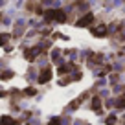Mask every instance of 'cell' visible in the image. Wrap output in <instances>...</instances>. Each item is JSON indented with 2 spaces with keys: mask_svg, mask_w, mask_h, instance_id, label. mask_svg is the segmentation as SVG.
I'll list each match as a JSON object with an SVG mask.
<instances>
[{
  "mask_svg": "<svg viewBox=\"0 0 125 125\" xmlns=\"http://www.w3.org/2000/svg\"><path fill=\"white\" fill-rule=\"evenodd\" d=\"M39 52H41V48H30V50H26V59H35Z\"/></svg>",
  "mask_w": 125,
  "mask_h": 125,
  "instance_id": "277c9868",
  "label": "cell"
},
{
  "mask_svg": "<svg viewBox=\"0 0 125 125\" xmlns=\"http://www.w3.org/2000/svg\"><path fill=\"white\" fill-rule=\"evenodd\" d=\"M92 109H94V110H99V109H101V101H99V98H94V101H92Z\"/></svg>",
  "mask_w": 125,
  "mask_h": 125,
  "instance_id": "52a82bcc",
  "label": "cell"
},
{
  "mask_svg": "<svg viewBox=\"0 0 125 125\" xmlns=\"http://www.w3.org/2000/svg\"><path fill=\"white\" fill-rule=\"evenodd\" d=\"M0 125H15V120L9 116H4L2 120H0Z\"/></svg>",
  "mask_w": 125,
  "mask_h": 125,
  "instance_id": "8992f818",
  "label": "cell"
},
{
  "mask_svg": "<svg viewBox=\"0 0 125 125\" xmlns=\"http://www.w3.org/2000/svg\"><path fill=\"white\" fill-rule=\"evenodd\" d=\"M114 121H116V118H114V116H110V118H109V120H107V123H109V125H112V123H114Z\"/></svg>",
  "mask_w": 125,
  "mask_h": 125,
  "instance_id": "8fae6325",
  "label": "cell"
},
{
  "mask_svg": "<svg viewBox=\"0 0 125 125\" xmlns=\"http://www.w3.org/2000/svg\"><path fill=\"white\" fill-rule=\"evenodd\" d=\"M11 72H4V74H2V79H9V77H11Z\"/></svg>",
  "mask_w": 125,
  "mask_h": 125,
  "instance_id": "9c48e42d",
  "label": "cell"
},
{
  "mask_svg": "<svg viewBox=\"0 0 125 125\" xmlns=\"http://www.w3.org/2000/svg\"><path fill=\"white\" fill-rule=\"evenodd\" d=\"M103 33H107V26L103 24V26H98V28H94V35H103Z\"/></svg>",
  "mask_w": 125,
  "mask_h": 125,
  "instance_id": "5b68a950",
  "label": "cell"
},
{
  "mask_svg": "<svg viewBox=\"0 0 125 125\" xmlns=\"http://www.w3.org/2000/svg\"><path fill=\"white\" fill-rule=\"evenodd\" d=\"M50 125H59V120H57V118H55V120H52V121H50Z\"/></svg>",
  "mask_w": 125,
  "mask_h": 125,
  "instance_id": "7c38bea8",
  "label": "cell"
},
{
  "mask_svg": "<svg viewBox=\"0 0 125 125\" xmlns=\"http://www.w3.org/2000/svg\"><path fill=\"white\" fill-rule=\"evenodd\" d=\"M26 94H28V96H33V94H35V88H28Z\"/></svg>",
  "mask_w": 125,
  "mask_h": 125,
  "instance_id": "30bf717a",
  "label": "cell"
},
{
  "mask_svg": "<svg viewBox=\"0 0 125 125\" xmlns=\"http://www.w3.org/2000/svg\"><path fill=\"white\" fill-rule=\"evenodd\" d=\"M9 41V35L8 33H2V35H0V46H2V44H6Z\"/></svg>",
  "mask_w": 125,
  "mask_h": 125,
  "instance_id": "ba28073f",
  "label": "cell"
},
{
  "mask_svg": "<svg viewBox=\"0 0 125 125\" xmlns=\"http://www.w3.org/2000/svg\"><path fill=\"white\" fill-rule=\"evenodd\" d=\"M46 19H55L57 22H64V20H66V15H64L61 9H50V11L46 13Z\"/></svg>",
  "mask_w": 125,
  "mask_h": 125,
  "instance_id": "6da1fadb",
  "label": "cell"
},
{
  "mask_svg": "<svg viewBox=\"0 0 125 125\" xmlns=\"http://www.w3.org/2000/svg\"><path fill=\"white\" fill-rule=\"evenodd\" d=\"M50 77H52V70L50 68H42V72H41V75H39V83L50 81Z\"/></svg>",
  "mask_w": 125,
  "mask_h": 125,
  "instance_id": "7a4b0ae2",
  "label": "cell"
},
{
  "mask_svg": "<svg viewBox=\"0 0 125 125\" xmlns=\"http://www.w3.org/2000/svg\"><path fill=\"white\" fill-rule=\"evenodd\" d=\"M92 20H94V15H92V13H88V15H85L83 19L77 20V26H81V28H83V26H88Z\"/></svg>",
  "mask_w": 125,
  "mask_h": 125,
  "instance_id": "3957f363",
  "label": "cell"
}]
</instances>
